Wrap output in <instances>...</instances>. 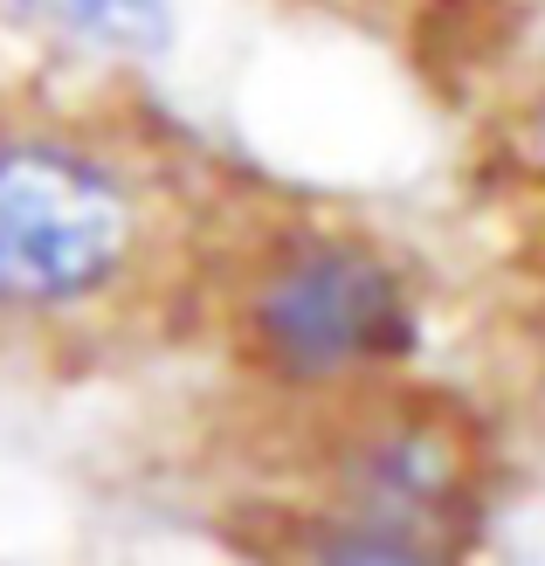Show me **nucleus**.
<instances>
[{
  "label": "nucleus",
  "mask_w": 545,
  "mask_h": 566,
  "mask_svg": "<svg viewBox=\"0 0 545 566\" xmlns=\"http://www.w3.org/2000/svg\"><path fill=\"white\" fill-rule=\"evenodd\" d=\"M0 21L83 63H159L180 42V0H0Z\"/></svg>",
  "instance_id": "obj_5"
},
{
  "label": "nucleus",
  "mask_w": 545,
  "mask_h": 566,
  "mask_svg": "<svg viewBox=\"0 0 545 566\" xmlns=\"http://www.w3.org/2000/svg\"><path fill=\"white\" fill-rule=\"evenodd\" d=\"M297 491L332 512L415 525L476 546L497 518V457L483 429L421 380L297 421Z\"/></svg>",
  "instance_id": "obj_3"
},
{
  "label": "nucleus",
  "mask_w": 545,
  "mask_h": 566,
  "mask_svg": "<svg viewBox=\"0 0 545 566\" xmlns=\"http://www.w3.org/2000/svg\"><path fill=\"white\" fill-rule=\"evenodd\" d=\"M187 256L174 166L111 111L0 104V346H91L153 311Z\"/></svg>",
  "instance_id": "obj_1"
},
{
  "label": "nucleus",
  "mask_w": 545,
  "mask_h": 566,
  "mask_svg": "<svg viewBox=\"0 0 545 566\" xmlns=\"http://www.w3.org/2000/svg\"><path fill=\"white\" fill-rule=\"evenodd\" d=\"M263 566H483V553L436 539V532H415V525H387V518L291 497L270 518Z\"/></svg>",
  "instance_id": "obj_4"
},
{
  "label": "nucleus",
  "mask_w": 545,
  "mask_h": 566,
  "mask_svg": "<svg viewBox=\"0 0 545 566\" xmlns=\"http://www.w3.org/2000/svg\"><path fill=\"white\" fill-rule=\"evenodd\" d=\"M428 332L421 270L346 214H276L221 270L228 366L291 421L408 387Z\"/></svg>",
  "instance_id": "obj_2"
}]
</instances>
